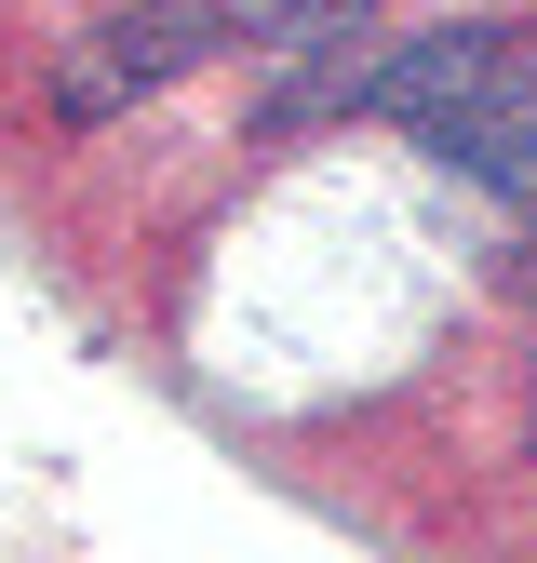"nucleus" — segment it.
I'll use <instances>...</instances> for the list:
<instances>
[{"instance_id":"f257e3e1","label":"nucleus","mask_w":537,"mask_h":563,"mask_svg":"<svg viewBox=\"0 0 537 563\" xmlns=\"http://www.w3.org/2000/svg\"><path fill=\"white\" fill-rule=\"evenodd\" d=\"M229 41H255V14L242 0H108V14L81 27V41H54V121L67 134H108V121H134L162 81H188V67H216Z\"/></svg>"},{"instance_id":"f03ea898","label":"nucleus","mask_w":537,"mask_h":563,"mask_svg":"<svg viewBox=\"0 0 537 563\" xmlns=\"http://www.w3.org/2000/svg\"><path fill=\"white\" fill-rule=\"evenodd\" d=\"M511 81H524V67H511L497 27H417V41H390V54L363 67V121L443 134V121H470V108H497Z\"/></svg>"},{"instance_id":"7ed1b4c3","label":"nucleus","mask_w":537,"mask_h":563,"mask_svg":"<svg viewBox=\"0 0 537 563\" xmlns=\"http://www.w3.org/2000/svg\"><path fill=\"white\" fill-rule=\"evenodd\" d=\"M417 148H430L443 175H470V188H497V201H524V175H537V81H511L497 108H470V121L417 134Z\"/></svg>"},{"instance_id":"20e7f679","label":"nucleus","mask_w":537,"mask_h":563,"mask_svg":"<svg viewBox=\"0 0 537 563\" xmlns=\"http://www.w3.org/2000/svg\"><path fill=\"white\" fill-rule=\"evenodd\" d=\"M363 67H376V41L283 54V67H268V95H255V121H322V108H363Z\"/></svg>"},{"instance_id":"39448f33","label":"nucleus","mask_w":537,"mask_h":563,"mask_svg":"<svg viewBox=\"0 0 537 563\" xmlns=\"http://www.w3.org/2000/svg\"><path fill=\"white\" fill-rule=\"evenodd\" d=\"M336 41H376V0H255V54H336Z\"/></svg>"},{"instance_id":"423d86ee","label":"nucleus","mask_w":537,"mask_h":563,"mask_svg":"<svg viewBox=\"0 0 537 563\" xmlns=\"http://www.w3.org/2000/svg\"><path fill=\"white\" fill-rule=\"evenodd\" d=\"M511 296H537V229H524V242H511Z\"/></svg>"},{"instance_id":"0eeeda50","label":"nucleus","mask_w":537,"mask_h":563,"mask_svg":"<svg viewBox=\"0 0 537 563\" xmlns=\"http://www.w3.org/2000/svg\"><path fill=\"white\" fill-rule=\"evenodd\" d=\"M511 216H524V229H537V175H524V201H511Z\"/></svg>"}]
</instances>
